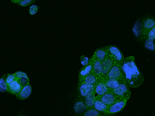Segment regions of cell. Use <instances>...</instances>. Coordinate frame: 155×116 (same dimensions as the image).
Masks as SVG:
<instances>
[{
    "mask_svg": "<svg viewBox=\"0 0 155 116\" xmlns=\"http://www.w3.org/2000/svg\"><path fill=\"white\" fill-rule=\"evenodd\" d=\"M109 91V89L107 86L104 81L103 79H100L95 85L94 93L96 98H99Z\"/></svg>",
    "mask_w": 155,
    "mask_h": 116,
    "instance_id": "8992f818",
    "label": "cell"
},
{
    "mask_svg": "<svg viewBox=\"0 0 155 116\" xmlns=\"http://www.w3.org/2000/svg\"><path fill=\"white\" fill-rule=\"evenodd\" d=\"M99 98H100L101 101L108 106L111 105L120 99L114 93L111 91L107 92V93Z\"/></svg>",
    "mask_w": 155,
    "mask_h": 116,
    "instance_id": "30bf717a",
    "label": "cell"
},
{
    "mask_svg": "<svg viewBox=\"0 0 155 116\" xmlns=\"http://www.w3.org/2000/svg\"><path fill=\"white\" fill-rule=\"evenodd\" d=\"M99 79H100V78L98 76H97L96 75L94 74L92 72L90 74L86 76L85 77L83 78L82 79L79 81V83H84L87 84L95 86Z\"/></svg>",
    "mask_w": 155,
    "mask_h": 116,
    "instance_id": "2e32d148",
    "label": "cell"
},
{
    "mask_svg": "<svg viewBox=\"0 0 155 116\" xmlns=\"http://www.w3.org/2000/svg\"><path fill=\"white\" fill-rule=\"evenodd\" d=\"M38 9L39 7L37 5H32L30 6L29 13L31 15H34L37 14Z\"/></svg>",
    "mask_w": 155,
    "mask_h": 116,
    "instance_id": "f546056e",
    "label": "cell"
},
{
    "mask_svg": "<svg viewBox=\"0 0 155 116\" xmlns=\"http://www.w3.org/2000/svg\"><path fill=\"white\" fill-rule=\"evenodd\" d=\"M92 70H93V60L92 57H90V63L88 65L83 66L80 69L79 72V76H78V81L81 80L86 76L92 73Z\"/></svg>",
    "mask_w": 155,
    "mask_h": 116,
    "instance_id": "4fadbf2b",
    "label": "cell"
},
{
    "mask_svg": "<svg viewBox=\"0 0 155 116\" xmlns=\"http://www.w3.org/2000/svg\"><path fill=\"white\" fill-rule=\"evenodd\" d=\"M82 115L84 116H104L103 114L97 111V110H96L95 108H94V107H91V108H87L86 111H85V113H83Z\"/></svg>",
    "mask_w": 155,
    "mask_h": 116,
    "instance_id": "7402d4cb",
    "label": "cell"
},
{
    "mask_svg": "<svg viewBox=\"0 0 155 116\" xmlns=\"http://www.w3.org/2000/svg\"><path fill=\"white\" fill-rule=\"evenodd\" d=\"M95 86L87 84L84 83H79L78 84V93L79 98H84L87 95L94 93Z\"/></svg>",
    "mask_w": 155,
    "mask_h": 116,
    "instance_id": "5b68a950",
    "label": "cell"
},
{
    "mask_svg": "<svg viewBox=\"0 0 155 116\" xmlns=\"http://www.w3.org/2000/svg\"><path fill=\"white\" fill-rule=\"evenodd\" d=\"M144 43V46L146 49L149 50L150 51L154 50V42L155 40L153 39L147 38L145 39Z\"/></svg>",
    "mask_w": 155,
    "mask_h": 116,
    "instance_id": "cb8c5ba5",
    "label": "cell"
},
{
    "mask_svg": "<svg viewBox=\"0 0 155 116\" xmlns=\"http://www.w3.org/2000/svg\"><path fill=\"white\" fill-rule=\"evenodd\" d=\"M90 58H88V57L86 56L85 55H82L80 57V63L82 67L88 65L90 63Z\"/></svg>",
    "mask_w": 155,
    "mask_h": 116,
    "instance_id": "484cf974",
    "label": "cell"
},
{
    "mask_svg": "<svg viewBox=\"0 0 155 116\" xmlns=\"http://www.w3.org/2000/svg\"><path fill=\"white\" fill-rule=\"evenodd\" d=\"M22 88V87L20 84L18 79H17L9 84H8L7 92L13 95H17L21 91Z\"/></svg>",
    "mask_w": 155,
    "mask_h": 116,
    "instance_id": "9a60e30c",
    "label": "cell"
},
{
    "mask_svg": "<svg viewBox=\"0 0 155 116\" xmlns=\"http://www.w3.org/2000/svg\"><path fill=\"white\" fill-rule=\"evenodd\" d=\"M32 92V87L29 84L25 86L22 87L20 92L17 95H16V97L21 100H25L30 97Z\"/></svg>",
    "mask_w": 155,
    "mask_h": 116,
    "instance_id": "5bb4252c",
    "label": "cell"
},
{
    "mask_svg": "<svg viewBox=\"0 0 155 116\" xmlns=\"http://www.w3.org/2000/svg\"><path fill=\"white\" fill-rule=\"evenodd\" d=\"M129 98H120L114 103L108 107L107 110L104 113V116H111L120 113L125 107Z\"/></svg>",
    "mask_w": 155,
    "mask_h": 116,
    "instance_id": "7a4b0ae2",
    "label": "cell"
},
{
    "mask_svg": "<svg viewBox=\"0 0 155 116\" xmlns=\"http://www.w3.org/2000/svg\"><path fill=\"white\" fill-rule=\"evenodd\" d=\"M108 106L106 104L104 103L101 101L100 98H96L95 102L94 103V108H95L97 111H98L101 113H102L104 116V113L106 112V111L107 110L108 108Z\"/></svg>",
    "mask_w": 155,
    "mask_h": 116,
    "instance_id": "ffe728a7",
    "label": "cell"
},
{
    "mask_svg": "<svg viewBox=\"0 0 155 116\" xmlns=\"http://www.w3.org/2000/svg\"><path fill=\"white\" fill-rule=\"evenodd\" d=\"M105 78H111L123 81V77L120 69V65L115 63Z\"/></svg>",
    "mask_w": 155,
    "mask_h": 116,
    "instance_id": "52a82bcc",
    "label": "cell"
},
{
    "mask_svg": "<svg viewBox=\"0 0 155 116\" xmlns=\"http://www.w3.org/2000/svg\"><path fill=\"white\" fill-rule=\"evenodd\" d=\"M150 38L155 40V26L147 32L145 36V39Z\"/></svg>",
    "mask_w": 155,
    "mask_h": 116,
    "instance_id": "83f0119b",
    "label": "cell"
},
{
    "mask_svg": "<svg viewBox=\"0 0 155 116\" xmlns=\"http://www.w3.org/2000/svg\"><path fill=\"white\" fill-rule=\"evenodd\" d=\"M111 92L114 93L119 98H130L131 92L130 87L123 81H121L119 86Z\"/></svg>",
    "mask_w": 155,
    "mask_h": 116,
    "instance_id": "277c9868",
    "label": "cell"
},
{
    "mask_svg": "<svg viewBox=\"0 0 155 116\" xmlns=\"http://www.w3.org/2000/svg\"><path fill=\"white\" fill-rule=\"evenodd\" d=\"M35 2V0H23L21 2H18L17 4L21 6L25 7L27 6L30 5V4L33 3L34 2Z\"/></svg>",
    "mask_w": 155,
    "mask_h": 116,
    "instance_id": "f1b7e54d",
    "label": "cell"
},
{
    "mask_svg": "<svg viewBox=\"0 0 155 116\" xmlns=\"http://www.w3.org/2000/svg\"><path fill=\"white\" fill-rule=\"evenodd\" d=\"M132 32L136 38L139 40H142L143 28L142 25V20H139L136 22L132 28Z\"/></svg>",
    "mask_w": 155,
    "mask_h": 116,
    "instance_id": "e0dca14e",
    "label": "cell"
},
{
    "mask_svg": "<svg viewBox=\"0 0 155 116\" xmlns=\"http://www.w3.org/2000/svg\"><path fill=\"white\" fill-rule=\"evenodd\" d=\"M102 79L104 81L107 86L109 89L110 91H112L117 88L122 81L118 79H111V78H105L104 79Z\"/></svg>",
    "mask_w": 155,
    "mask_h": 116,
    "instance_id": "ac0fdd59",
    "label": "cell"
},
{
    "mask_svg": "<svg viewBox=\"0 0 155 116\" xmlns=\"http://www.w3.org/2000/svg\"><path fill=\"white\" fill-rule=\"evenodd\" d=\"M18 81H19L20 84H21L22 87H24L26 86L27 85L30 84V80L28 76V77H22L18 79Z\"/></svg>",
    "mask_w": 155,
    "mask_h": 116,
    "instance_id": "d4e9b609",
    "label": "cell"
},
{
    "mask_svg": "<svg viewBox=\"0 0 155 116\" xmlns=\"http://www.w3.org/2000/svg\"><path fill=\"white\" fill-rule=\"evenodd\" d=\"M154 50L155 51V42H154Z\"/></svg>",
    "mask_w": 155,
    "mask_h": 116,
    "instance_id": "836d02e7",
    "label": "cell"
},
{
    "mask_svg": "<svg viewBox=\"0 0 155 116\" xmlns=\"http://www.w3.org/2000/svg\"><path fill=\"white\" fill-rule=\"evenodd\" d=\"M93 60V70L92 72L94 74H95L99 78H101L102 73V63L101 62L98 60L94 59L91 57Z\"/></svg>",
    "mask_w": 155,
    "mask_h": 116,
    "instance_id": "d6986e66",
    "label": "cell"
},
{
    "mask_svg": "<svg viewBox=\"0 0 155 116\" xmlns=\"http://www.w3.org/2000/svg\"><path fill=\"white\" fill-rule=\"evenodd\" d=\"M5 79L7 84H9L10 83L12 82L13 81L17 79V78H16V76L15 75L14 73H13V74H6Z\"/></svg>",
    "mask_w": 155,
    "mask_h": 116,
    "instance_id": "4316f807",
    "label": "cell"
},
{
    "mask_svg": "<svg viewBox=\"0 0 155 116\" xmlns=\"http://www.w3.org/2000/svg\"><path fill=\"white\" fill-rule=\"evenodd\" d=\"M73 108L77 114H82L87 109V107L83 99L79 98V99L75 102Z\"/></svg>",
    "mask_w": 155,
    "mask_h": 116,
    "instance_id": "7c38bea8",
    "label": "cell"
},
{
    "mask_svg": "<svg viewBox=\"0 0 155 116\" xmlns=\"http://www.w3.org/2000/svg\"><path fill=\"white\" fill-rule=\"evenodd\" d=\"M96 98L94 93H91L89 95H87L84 98H83V101L85 105H87V108L94 107Z\"/></svg>",
    "mask_w": 155,
    "mask_h": 116,
    "instance_id": "44dd1931",
    "label": "cell"
},
{
    "mask_svg": "<svg viewBox=\"0 0 155 116\" xmlns=\"http://www.w3.org/2000/svg\"><path fill=\"white\" fill-rule=\"evenodd\" d=\"M102 73L100 79H104L107 76L111 68H112L115 62L114 60L111 58V57H107V58L103 60L102 62Z\"/></svg>",
    "mask_w": 155,
    "mask_h": 116,
    "instance_id": "ba28073f",
    "label": "cell"
},
{
    "mask_svg": "<svg viewBox=\"0 0 155 116\" xmlns=\"http://www.w3.org/2000/svg\"><path fill=\"white\" fill-rule=\"evenodd\" d=\"M22 1H23V0H17V3H18V2H21Z\"/></svg>",
    "mask_w": 155,
    "mask_h": 116,
    "instance_id": "d6a6232c",
    "label": "cell"
},
{
    "mask_svg": "<svg viewBox=\"0 0 155 116\" xmlns=\"http://www.w3.org/2000/svg\"><path fill=\"white\" fill-rule=\"evenodd\" d=\"M109 56L106 47L104 48H98L96 50L92 57L95 60H98L102 62Z\"/></svg>",
    "mask_w": 155,
    "mask_h": 116,
    "instance_id": "8fae6325",
    "label": "cell"
},
{
    "mask_svg": "<svg viewBox=\"0 0 155 116\" xmlns=\"http://www.w3.org/2000/svg\"><path fill=\"white\" fill-rule=\"evenodd\" d=\"M120 69L123 81L130 88H137L143 84L144 77L137 67L134 56L125 58Z\"/></svg>",
    "mask_w": 155,
    "mask_h": 116,
    "instance_id": "6da1fadb",
    "label": "cell"
},
{
    "mask_svg": "<svg viewBox=\"0 0 155 116\" xmlns=\"http://www.w3.org/2000/svg\"><path fill=\"white\" fill-rule=\"evenodd\" d=\"M6 75V74H4L0 79V92H7L8 90V84L5 79Z\"/></svg>",
    "mask_w": 155,
    "mask_h": 116,
    "instance_id": "603a6c76",
    "label": "cell"
},
{
    "mask_svg": "<svg viewBox=\"0 0 155 116\" xmlns=\"http://www.w3.org/2000/svg\"><path fill=\"white\" fill-rule=\"evenodd\" d=\"M11 1L14 3L17 4V0H11Z\"/></svg>",
    "mask_w": 155,
    "mask_h": 116,
    "instance_id": "1f68e13d",
    "label": "cell"
},
{
    "mask_svg": "<svg viewBox=\"0 0 155 116\" xmlns=\"http://www.w3.org/2000/svg\"><path fill=\"white\" fill-rule=\"evenodd\" d=\"M35 1H36V0H35Z\"/></svg>",
    "mask_w": 155,
    "mask_h": 116,
    "instance_id": "e575fe53",
    "label": "cell"
},
{
    "mask_svg": "<svg viewBox=\"0 0 155 116\" xmlns=\"http://www.w3.org/2000/svg\"><path fill=\"white\" fill-rule=\"evenodd\" d=\"M106 48L107 49L109 56L111 57L116 63L121 65L125 58L123 54L120 51V50L117 47L112 45L106 46Z\"/></svg>",
    "mask_w": 155,
    "mask_h": 116,
    "instance_id": "3957f363",
    "label": "cell"
},
{
    "mask_svg": "<svg viewBox=\"0 0 155 116\" xmlns=\"http://www.w3.org/2000/svg\"><path fill=\"white\" fill-rule=\"evenodd\" d=\"M14 74L16 76L17 79H20L21 77H28V76L27 73H25V72H22V71H17V72H15Z\"/></svg>",
    "mask_w": 155,
    "mask_h": 116,
    "instance_id": "4dcf8cb0",
    "label": "cell"
},
{
    "mask_svg": "<svg viewBox=\"0 0 155 116\" xmlns=\"http://www.w3.org/2000/svg\"><path fill=\"white\" fill-rule=\"evenodd\" d=\"M142 25L143 28L142 40L145 39V36L147 32L155 26V18L153 17H147L142 20Z\"/></svg>",
    "mask_w": 155,
    "mask_h": 116,
    "instance_id": "9c48e42d",
    "label": "cell"
}]
</instances>
